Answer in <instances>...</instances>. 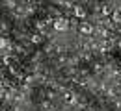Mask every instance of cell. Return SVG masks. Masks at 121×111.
I'll use <instances>...</instances> for the list:
<instances>
[{
	"label": "cell",
	"mask_w": 121,
	"mask_h": 111,
	"mask_svg": "<svg viewBox=\"0 0 121 111\" xmlns=\"http://www.w3.org/2000/svg\"><path fill=\"white\" fill-rule=\"evenodd\" d=\"M52 26H54L56 32H67V30H69V20L61 17V19H56V20L52 22Z\"/></svg>",
	"instance_id": "1"
},
{
	"label": "cell",
	"mask_w": 121,
	"mask_h": 111,
	"mask_svg": "<svg viewBox=\"0 0 121 111\" xmlns=\"http://www.w3.org/2000/svg\"><path fill=\"white\" fill-rule=\"evenodd\" d=\"M75 17L76 19H86V8H82V6H75Z\"/></svg>",
	"instance_id": "2"
},
{
	"label": "cell",
	"mask_w": 121,
	"mask_h": 111,
	"mask_svg": "<svg viewBox=\"0 0 121 111\" xmlns=\"http://www.w3.org/2000/svg\"><path fill=\"white\" fill-rule=\"evenodd\" d=\"M78 30H80V33H84V35H91V33H93V26H90V24H82Z\"/></svg>",
	"instance_id": "3"
},
{
	"label": "cell",
	"mask_w": 121,
	"mask_h": 111,
	"mask_svg": "<svg viewBox=\"0 0 121 111\" xmlns=\"http://www.w3.org/2000/svg\"><path fill=\"white\" fill-rule=\"evenodd\" d=\"M112 20H114V22H121V8L112 11Z\"/></svg>",
	"instance_id": "4"
},
{
	"label": "cell",
	"mask_w": 121,
	"mask_h": 111,
	"mask_svg": "<svg viewBox=\"0 0 121 111\" xmlns=\"http://www.w3.org/2000/svg\"><path fill=\"white\" fill-rule=\"evenodd\" d=\"M32 43H34V45H39V43H41V35H37V33L32 35Z\"/></svg>",
	"instance_id": "5"
},
{
	"label": "cell",
	"mask_w": 121,
	"mask_h": 111,
	"mask_svg": "<svg viewBox=\"0 0 121 111\" xmlns=\"http://www.w3.org/2000/svg\"><path fill=\"white\" fill-rule=\"evenodd\" d=\"M2 46H6V41H4V39H0V48Z\"/></svg>",
	"instance_id": "6"
}]
</instances>
